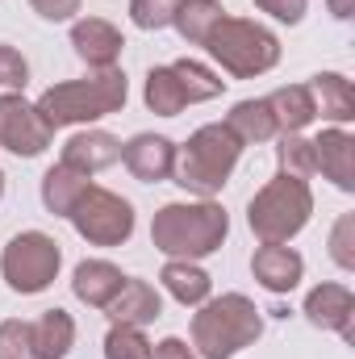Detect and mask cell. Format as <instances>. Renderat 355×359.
I'll use <instances>...</instances> for the list:
<instances>
[{
  "label": "cell",
  "mask_w": 355,
  "mask_h": 359,
  "mask_svg": "<svg viewBox=\"0 0 355 359\" xmlns=\"http://www.w3.org/2000/svg\"><path fill=\"white\" fill-rule=\"evenodd\" d=\"M230 234V213L217 201H172L151 222V247L168 259H205L222 251Z\"/></svg>",
  "instance_id": "obj_1"
},
{
  "label": "cell",
  "mask_w": 355,
  "mask_h": 359,
  "mask_svg": "<svg viewBox=\"0 0 355 359\" xmlns=\"http://www.w3.org/2000/svg\"><path fill=\"white\" fill-rule=\"evenodd\" d=\"M130 100V80L121 67H105V72H88L84 80H63L51 84L34 104L46 117L51 130H67V126H92L109 113H121Z\"/></svg>",
  "instance_id": "obj_2"
},
{
  "label": "cell",
  "mask_w": 355,
  "mask_h": 359,
  "mask_svg": "<svg viewBox=\"0 0 355 359\" xmlns=\"http://www.w3.org/2000/svg\"><path fill=\"white\" fill-rule=\"evenodd\" d=\"M264 334V313L247 292H222L196 305L192 313V351L196 359H234L255 347Z\"/></svg>",
  "instance_id": "obj_3"
},
{
  "label": "cell",
  "mask_w": 355,
  "mask_h": 359,
  "mask_svg": "<svg viewBox=\"0 0 355 359\" xmlns=\"http://www.w3.org/2000/svg\"><path fill=\"white\" fill-rule=\"evenodd\" d=\"M239 159H243V142L226 130V121H209L184 147H176L172 180L184 192H192L201 201H213L226 188L230 172L239 168Z\"/></svg>",
  "instance_id": "obj_4"
},
{
  "label": "cell",
  "mask_w": 355,
  "mask_h": 359,
  "mask_svg": "<svg viewBox=\"0 0 355 359\" xmlns=\"http://www.w3.org/2000/svg\"><path fill=\"white\" fill-rule=\"evenodd\" d=\"M205 50L234 80H255L280 63V38L251 17H222L209 29Z\"/></svg>",
  "instance_id": "obj_5"
},
{
  "label": "cell",
  "mask_w": 355,
  "mask_h": 359,
  "mask_svg": "<svg viewBox=\"0 0 355 359\" xmlns=\"http://www.w3.org/2000/svg\"><path fill=\"white\" fill-rule=\"evenodd\" d=\"M314 217V192L305 180H293V176H280L267 180L264 188L251 196L247 205V226L260 243H288L297 238Z\"/></svg>",
  "instance_id": "obj_6"
},
{
  "label": "cell",
  "mask_w": 355,
  "mask_h": 359,
  "mask_svg": "<svg viewBox=\"0 0 355 359\" xmlns=\"http://www.w3.org/2000/svg\"><path fill=\"white\" fill-rule=\"evenodd\" d=\"M59 268H63V247L46 230H21L0 251V276L21 297L46 292L59 280Z\"/></svg>",
  "instance_id": "obj_7"
},
{
  "label": "cell",
  "mask_w": 355,
  "mask_h": 359,
  "mask_svg": "<svg viewBox=\"0 0 355 359\" xmlns=\"http://www.w3.org/2000/svg\"><path fill=\"white\" fill-rule=\"evenodd\" d=\"M67 222L76 226V234L92 243V247H121L130 243L138 217H134V205L113 192V188H100V184H88L84 196L76 201V209L67 213Z\"/></svg>",
  "instance_id": "obj_8"
},
{
  "label": "cell",
  "mask_w": 355,
  "mask_h": 359,
  "mask_svg": "<svg viewBox=\"0 0 355 359\" xmlns=\"http://www.w3.org/2000/svg\"><path fill=\"white\" fill-rule=\"evenodd\" d=\"M55 142V130L25 96H0V147L17 159H38Z\"/></svg>",
  "instance_id": "obj_9"
},
{
  "label": "cell",
  "mask_w": 355,
  "mask_h": 359,
  "mask_svg": "<svg viewBox=\"0 0 355 359\" xmlns=\"http://www.w3.org/2000/svg\"><path fill=\"white\" fill-rule=\"evenodd\" d=\"M121 163L142 184H163L176 168V142L163 134H134L130 142H121Z\"/></svg>",
  "instance_id": "obj_10"
},
{
  "label": "cell",
  "mask_w": 355,
  "mask_h": 359,
  "mask_svg": "<svg viewBox=\"0 0 355 359\" xmlns=\"http://www.w3.org/2000/svg\"><path fill=\"white\" fill-rule=\"evenodd\" d=\"M72 46L92 72H105V67H117V59L126 50V38L105 17H76L72 21Z\"/></svg>",
  "instance_id": "obj_11"
},
{
  "label": "cell",
  "mask_w": 355,
  "mask_h": 359,
  "mask_svg": "<svg viewBox=\"0 0 355 359\" xmlns=\"http://www.w3.org/2000/svg\"><path fill=\"white\" fill-rule=\"evenodd\" d=\"M105 313H109V322L113 326H151L159 313H163V297H159V288L151 284V280H142V276H126V284H121V292L105 305Z\"/></svg>",
  "instance_id": "obj_12"
},
{
  "label": "cell",
  "mask_w": 355,
  "mask_h": 359,
  "mask_svg": "<svg viewBox=\"0 0 355 359\" xmlns=\"http://www.w3.org/2000/svg\"><path fill=\"white\" fill-rule=\"evenodd\" d=\"M309 147H314L318 172L339 192H355V138L343 126H335V130H322L318 138H309Z\"/></svg>",
  "instance_id": "obj_13"
},
{
  "label": "cell",
  "mask_w": 355,
  "mask_h": 359,
  "mask_svg": "<svg viewBox=\"0 0 355 359\" xmlns=\"http://www.w3.org/2000/svg\"><path fill=\"white\" fill-rule=\"evenodd\" d=\"M251 276L255 284L267 288V292H293L305 276V259L288 247V243H264L255 255H251Z\"/></svg>",
  "instance_id": "obj_14"
},
{
  "label": "cell",
  "mask_w": 355,
  "mask_h": 359,
  "mask_svg": "<svg viewBox=\"0 0 355 359\" xmlns=\"http://www.w3.org/2000/svg\"><path fill=\"white\" fill-rule=\"evenodd\" d=\"M301 313L309 318V326H318V330H335V334L351 339L355 297H351L347 284H318V288H309Z\"/></svg>",
  "instance_id": "obj_15"
},
{
  "label": "cell",
  "mask_w": 355,
  "mask_h": 359,
  "mask_svg": "<svg viewBox=\"0 0 355 359\" xmlns=\"http://www.w3.org/2000/svg\"><path fill=\"white\" fill-rule=\"evenodd\" d=\"M117 159H121V138H113L109 130H80V134H72L63 142V155H59V163H67V168H76L84 176H96V172L113 168Z\"/></svg>",
  "instance_id": "obj_16"
},
{
  "label": "cell",
  "mask_w": 355,
  "mask_h": 359,
  "mask_svg": "<svg viewBox=\"0 0 355 359\" xmlns=\"http://www.w3.org/2000/svg\"><path fill=\"white\" fill-rule=\"evenodd\" d=\"M121 284H126V276H121L117 264H109V259H84V264H76V271H72V292L88 309H105L121 292Z\"/></svg>",
  "instance_id": "obj_17"
},
{
  "label": "cell",
  "mask_w": 355,
  "mask_h": 359,
  "mask_svg": "<svg viewBox=\"0 0 355 359\" xmlns=\"http://www.w3.org/2000/svg\"><path fill=\"white\" fill-rule=\"evenodd\" d=\"M305 88L314 96V109H318L322 121H335V126L355 121V88H351L347 76H339V72H318Z\"/></svg>",
  "instance_id": "obj_18"
},
{
  "label": "cell",
  "mask_w": 355,
  "mask_h": 359,
  "mask_svg": "<svg viewBox=\"0 0 355 359\" xmlns=\"http://www.w3.org/2000/svg\"><path fill=\"white\" fill-rule=\"evenodd\" d=\"M34 359H67L76 347V322L67 309H46L38 322H29Z\"/></svg>",
  "instance_id": "obj_19"
},
{
  "label": "cell",
  "mask_w": 355,
  "mask_h": 359,
  "mask_svg": "<svg viewBox=\"0 0 355 359\" xmlns=\"http://www.w3.org/2000/svg\"><path fill=\"white\" fill-rule=\"evenodd\" d=\"M264 100H267V109H272V117H276V134H301L318 117L314 96H309L305 84H284V88H276Z\"/></svg>",
  "instance_id": "obj_20"
},
{
  "label": "cell",
  "mask_w": 355,
  "mask_h": 359,
  "mask_svg": "<svg viewBox=\"0 0 355 359\" xmlns=\"http://www.w3.org/2000/svg\"><path fill=\"white\" fill-rule=\"evenodd\" d=\"M159 280H163V288L176 297L180 305H188V309H196V305L209 301V292H213L209 271L201 268V264H192V259H168L163 271H159Z\"/></svg>",
  "instance_id": "obj_21"
},
{
  "label": "cell",
  "mask_w": 355,
  "mask_h": 359,
  "mask_svg": "<svg viewBox=\"0 0 355 359\" xmlns=\"http://www.w3.org/2000/svg\"><path fill=\"white\" fill-rule=\"evenodd\" d=\"M88 184H92V176L76 172V168H67V163H55V168L42 176V205H46V213L67 217V213L76 209V201L84 196Z\"/></svg>",
  "instance_id": "obj_22"
},
{
  "label": "cell",
  "mask_w": 355,
  "mask_h": 359,
  "mask_svg": "<svg viewBox=\"0 0 355 359\" xmlns=\"http://www.w3.org/2000/svg\"><path fill=\"white\" fill-rule=\"evenodd\" d=\"M226 130L243 142V147H260L267 138H276V117L267 109V100H239L230 113H226Z\"/></svg>",
  "instance_id": "obj_23"
},
{
  "label": "cell",
  "mask_w": 355,
  "mask_h": 359,
  "mask_svg": "<svg viewBox=\"0 0 355 359\" xmlns=\"http://www.w3.org/2000/svg\"><path fill=\"white\" fill-rule=\"evenodd\" d=\"M142 100H147V109H151L155 117H176V113L188 109V96H184V88H180L172 63H168V67H151V72H147Z\"/></svg>",
  "instance_id": "obj_24"
},
{
  "label": "cell",
  "mask_w": 355,
  "mask_h": 359,
  "mask_svg": "<svg viewBox=\"0 0 355 359\" xmlns=\"http://www.w3.org/2000/svg\"><path fill=\"white\" fill-rule=\"evenodd\" d=\"M222 17H226V13H222V0H180L172 25L180 29V38H184L188 46H205L209 29H213Z\"/></svg>",
  "instance_id": "obj_25"
},
{
  "label": "cell",
  "mask_w": 355,
  "mask_h": 359,
  "mask_svg": "<svg viewBox=\"0 0 355 359\" xmlns=\"http://www.w3.org/2000/svg\"><path fill=\"white\" fill-rule=\"evenodd\" d=\"M172 72H176L180 88H184V96H188V104H201V100H213V96L226 92V80H222L217 72H209L205 63H196V59H176Z\"/></svg>",
  "instance_id": "obj_26"
},
{
  "label": "cell",
  "mask_w": 355,
  "mask_h": 359,
  "mask_svg": "<svg viewBox=\"0 0 355 359\" xmlns=\"http://www.w3.org/2000/svg\"><path fill=\"white\" fill-rule=\"evenodd\" d=\"M276 138H280V147H276L280 176H293V180H305V184H309V176L318 172L309 138H301V134H276Z\"/></svg>",
  "instance_id": "obj_27"
},
{
  "label": "cell",
  "mask_w": 355,
  "mask_h": 359,
  "mask_svg": "<svg viewBox=\"0 0 355 359\" xmlns=\"http://www.w3.org/2000/svg\"><path fill=\"white\" fill-rule=\"evenodd\" d=\"M105 359H155V343L138 326H109Z\"/></svg>",
  "instance_id": "obj_28"
},
{
  "label": "cell",
  "mask_w": 355,
  "mask_h": 359,
  "mask_svg": "<svg viewBox=\"0 0 355 359\" xmlns=\"http://www.w3.org/2000/svg\"><path fill=\"white\" fill-rule=\"evenodd\" d=\"M176 8L180 0H130V21L138 25V29H168L172 21H176Z\"/></svg>",
  "instance_id": "obj_29"
},
{
  "label": "cell",
  "mask_w": 355,
  "mask_h": 359,
  "mask_svg": "<svg viewBox=\"0 0 355 359\" xmlns=\"http://www.w3.org/2000/svg\"><path fill=\"white\" fill-rule=\"evenodd\" d=\"M29 84V63L17 46L0 42V96H21Z\"/></svg>",
  "instance_id": "obj_30"
},
{
  "label": "cell",
  "mask_w": 355,
  "mask_h": 359,
  "mask_svg": "<svg viewBox=\"0 0 355 359\" xmlns=\"http://www.w3.org/2000/svg\"><path fill=\"white\" fill-rule=\"evenodd\" d=\"M0 359H34L29 322H21V318L0 322Z\"/></svg>",
  "instance_id": "obj_31"
},
{
  "label": "cell",
  "mask_w": 355,
  "mask_h": 359,
  "mask_svg": "<svg viewBox=\"0 0 355 359\" xmlns=\"http://www.w3.org/2000/svg\"><path fill=\"white\" fill-rule=\"evenodd\" d=\"M330 259L343 271H355V213H343L330 230Z\"/></svg>",
  "instance_id": "obj_32"
},
{
  "label": "cell",
  "mask_w": 355,
  "mask_h": 359,
  "mask_svg": "<svg viewBox=\"0 0 355 359\" xmlns=\"http://www.w3.org/2000/svg\"><path fill=\"white\" fill-rule=\"evenodd\" d=\"M305 4H309V0H255L260 13L276 17V21H284V25H297V21L305 17Z\"/></svg>",
  "instance_id": "obj_33"
},
{
  "label": "cell",
  "mask_w": 355,
  "mask_h": 359,
  "mask_svg": "<svg viewBox=\"0 0 355 359\" xmlns=\"http://www.w3.org/2000/svg\"><path fill=\"white\" fill-rule=\"evenodd\" d=\"M29 8L42 21H72L80 13V0H29Z\"/></svg>",
  "instance_id": "obj_34"
},
{
  "label": "cell",
  "mask_w": 355,
  "mask_h": 359,
  "mask_svg": "<svg viewBox=\"0 0 355 359\" xmlns=\"http://www.w3.org/2000/svg\"><path fill=\"white\" fill-rule=\"evenodd\" d=\"M155 359H196V351H192L184 339H176V334H172V339H163V343L155 347Z\"/></svg>",
  "instance_id": "obj_35"
},
{
  "label": "cell",
  "mask_w": 355,
  "mask_h": 359,
  "mask_svg": "<svg viewBox=\"0 0 355 359\" xmlns=\"http://www.w3.org/2000/svg\"><path fill=\"white\" fill-rule=\"evenodd\" d=\"M326 8H330L339 21H351L355 17V0H326Z\"/></svg>",
  "instance_id": "obj_36"
},
{
  "label": "cell",
  "mask_w": 355,
  "mask_h": 359,
  "mask_svg": "<svg viewBox=\"0 0 355 359\" xmlns=\"http://www.w3.org/2000/svg\"><path fill=\"white\" fill-rule=\"evenodd\" d=\"M0 196H4V168H0Z\"/></svg>",
  "instance_id": "obj_37"
}]
</instances>
